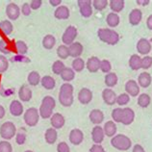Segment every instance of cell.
<instances>
[{
  "mask_svg": "<svg viewBox=\"0 0 152 152\" xmlns=\"http://www.w3.org/2000/svg\"><path fill=\"white\" fill-rule=\"evenodd\" d=\"M106 22H107V24L109 27L115 28L119 24V22H121V18H119L118 14L109 13L107 15V18H106Z\"/></svg>",
  "mask_w": 152,
  "mask_h": 152,
  "instance_id": "cell-31",
  "label": "cell"
},
{
  "mask_svg": "<svg viewBox=\"0 0 152 152\" xmlns=\"http://www.w3.org/2000/svg\"><path fill=\"white\" fill-rule=\"evenodd\" d=\"M9 69V61L4 55H0V73H4Z\"/></svg>",
  "mask_w": 152,
  "mask_h": 152,
  "instance_id": "cell-47",
  "label": "cell"
},
{
  "mask_svg": "<svg viewBox=\"0 0 152 152\" xmlns=\"http://www.w3.org/2000/svg\"><path fill=\"white\" fill-rule=\"evenodd\" d=\"M111 145L114 148L121 150V151H127L130 149L132 146V141L129 137L123 134H117L111 139Z\"/></svg>",
  "mask_w": 152,
  "mask_h": 152,
  "instance_id": "cell-2",
  "label": "cell"
},
{
  "mask_svg": "<svg viewBox=\"0 0 152 152\" xmlns=\"http://www.w3.org/2000/svg\"><path fill=\"white\" fill-rule=\"evenodd\" d=\"M104 82H105V85L111 89V88L115 87L118 84V75L115 74V72L107 73L105 75V78H104Z\"/></svg>",
  "mask_w": 152,
  "mask_h": 152,
  "instance_id": "cell-29",
  "label": "cell"
},
{
  "mask_svg": "<svg viewBox=\"0 0 152 152\" xmlns=\"http://www.w3.org/2000/svg\"><path fill=\"white\" fill-rule=\"evenodd\" d=\"M74 97L69 94H59V102L64 107H70L73 104Z\"/></svg>",
  "mask_w": 152,
  "mask_h": 152,
  "instance_id": "cell-35",
  "label": "cell"
},
{
  "mask_svg": "<svg viewBox=\"0 0 152 152\" xmlns=\"http://www.w3.org/2000/svg\"><path fill=\"white\" fill-rule=\"evenodd\" d=\"M122 112L123 108H115L112 111V118H113L114 122H121V118H122Z\"/></svg>",
  "mask_w": 152,
  "mask_h": 152,
  "instance_id": "cell-43",
  "label": "cell"
},
{
  "mask_svg": "<svg viewBox=\"0 0 152 152\" xmlns=\"http://www.w3.org/2000/svg\"><path fill=\"white\" fill-rule=\"evenodd\" d=\"M73 91H74V88L70 83H64L61 86V88H60L59 94L73 95Z\"/></svg>",
  "mask_w": 152,
  "mask_h": 152,
  "instance_id": "cell-41",
  "label": "cell"
},
{
  "mask_svg": "<svg viewBox=\"0 0 152 152\" xmlns=\"http://www.w3.org/2000/svg\"><path fill=\"white\" fill-rule=\"evenodd\" d=\"M41 75H39V73L38 72V71H31V72L28 74L27 76V82L29 83L30 86H38L39 83H41Z\"/></svg>",
  "mask_w": 152,
  "mask_h": 152,
  "instance_id": "cell-30",
  "label": "cell"
},
{
  "mask_svg": "<svg viewBox=\"0 0 152 152\" xmlns=\"http://www.w3.org/2000/svg\"><path fill=\"white\" fill-rule=\"evenodd\" d=\"M15 142L18 145H24L26 142V134L24 132H18L15 135Z\"/></svg>",
  "mask_w": 152,
  "mask_h": 152,
  "instance_id": "cell-51",
  "label": "cell"
},
{
  "mask_svg": "<svg viewBox=\"0 0 152 152\" xmlns=\"http://www.w3.org/2000/svg\"><path fill=\"white\" fill-rule=\"evenodd\" d=\"M50 123L52 128L54 129H61V128L64 127L66 123V119L64 118V115L60 113H55L52 115V117L50 118Z\"/></svg>",
  "mask_w": 152,
  "mask_h": 152,
  "instance_id": "cell-16",
  "label": "cell"
},
{
  "mask_svg": "<svg viewBox=\"0 0 152 152\" xmlns=\"http://www.w3.org/2000/svg\"><path fill=\"white\" fill-rule=\"evenodd\" d=\"M39 117H42V118H50L53 115V110L51 108L47 107L45 105H42L39 106Z\"/></svg>",
  "mask_w": 152,
  "mask_h": 152,
  "instance_id": "cell-39",
  "label": "cell"
},
{
  "mask_svg": "<svg viewBox=\"0 0 152 152\" xmlns=\"http://www.w3.org/2000/svg\"><path fill=\"white\" fill-rule=\"evenodd\" d=\"M24 152H34V151H32V150H26V151H24Z\"/></svg>",
  "mask_w": 152,
  "mask_h": 152,
  "instance_id": "cell-62",
  "label": "cell"
},
{
  "mask_svg": "<svg viewBox=\"0 0 152 152\" xmlns=\"http://www.w3.org/2000/svg\"><path fill=\"white\" fill-rule=\"evenodd\" d=\"M10 113L14 117H19L21 115L22 113H24V109H23V105L22 103L19 101V100H13L10 104Z\"/></svg>",
  "mask_w": 152,
  "mask_h": 152,
  "instance_id": "cell-20",
  "label": "cell"
},
{
  "mask_svg": "<svg viewBox=\"0 0 152 152\" xmlns=\"http://www.w3.org/2000/svg\"><path fill=\"white\" fill-rule=\"evenodd\" d=\"M104 138H105V134H104L103 127H101L100 125H95L93 128V130H91V139H93V142L95 145H100L104 141Z\"/></svg>",
  "mask_w": 152,
  "mask_h": 152,
  "instance_id": "cell-13",
  "label": "cell"
},
{
  "mask_svg": "<svg viewBox=\"0 0 152 152\" xmlns=\"http://www.w3.org/2000/svg\"><path fill=\"white\" fill-rule=\"evenodd\" d=\"M146 26L149 30L152 31V15H150L146 19Z\"/></svg>",
  "mask_w": 152,
  "mask_h": 152,
  "instance_id": "cell-59",
  "label": "cell"
},
{
  "mask_svg": "<svg viewBox=\"0 0 152 152\" xmlns=\"http://www.w3.org/2000/svg\"><path fill=\"white\" fill-rule=\"evenodd\" d=\"M142 19V11L136 8V9H133L129 14V23L131 25L136 26L139 25L141 23Z\"/></svg>",
  "mask_w": 152,
  "mask_h": 152,
  "instance_id": "cell-19",
  "label": "cell"
},
{
  "mask_svg": "<svg viewBox=\"0 0 152 152\" xmlns=\"http://www.w3.org/2000/svg\"><path fill=\"white\" fill-rule=\"evenodd\" d=\"M69 15H70L69 9L66 6L64 5L59 6L54 12V17L57 19H60V20H66V19L69 18Z\"/></svg>",
  "mask_w": 152,
  "mask_h": 152,
  "instance_id": "cell-21",
  "label": "cell"
},
{
  "mask_svg": "<svg viewBox=\"0 0 152 152\" xmlns=\"http://www.w3.org/2000/svg\"><path fill=\"white\" fill-rule=\"evenodd\" d=\"M103 131L105 136L109 138H113L114 136L117 135V131H118V127L115 125V122L113 121H108L105 122V124L103 126Z\"/></svg>",
  "mask_w": 152,
  "mask_h": 152,
  "instance_id": "cell-22",
  "label": "cell"
},
{
  "mask_svg": "<svg viewBox=\"0 0 152 152\" xmlns=\"http://www.w3.org/2000/svg\"><path fill=\"white\" fill-rule=\"evenodd\" d=\"M78 35V31H77V28L73 25H69L66 27V29L64 32V34L62 36V41L63 43L65 45H70L71 43H73L76 37Z\"/></svg>",
  "mask_w": 152,
  "mask_h": 152,
  "instance_id": "cell-5",
  "label": "cell"
},
{
  "mask_svg": "<svg viewBox=\"0 0 152 152\" xmlns=\"http://www.w3.org/2000/svg\"><path fill=\"white\" fill-rule=\"evenodd\" d=\"M132 152H145V150L141 145H135Z\"/></svg>",
  "mask_w": 152,
  "mask_h": 152,
  "instance_id": "cell-57",
  "label": "cell"
},
{
  "mask_svg": "<svg viewBox=\"0 0 152 152\" xmlns=\"http://www.w3.org/2000/svg\"><path fill=\"white\" fill-rule=\"evenodd\" d=\"M152 66V57L151 56H145L142 58V69H148Z\"/></svg>",
  "mask_w": 152,
  "mask_h": 152,
  "instance_id": "cell-49",
  "label": "cell"
},
{
  "mask_svg": "<svg viewBox=\"0 0 152 152\" xmlns=\"http://www.w3.org/2000/svg\"><path fill=\"white\" fill-rule=\"evenodd\" d=\"M66 69V66L65 64H64L61 60H57V61H55L53 63V65H52V72L56 75H61V73L63 72V70Z\"/></svg>",
  "mask_w": 152,
  "mask_h": 152,
  "instance_id": "cell-38",
  "label": "cell"
},
{
  "mask_svg": "<svg viewBox=\"0 0 152 152\" xmlns=\"http://www.w3.org/2000/svg\"><path fill=\"white\" fill-rule=\"evenodd\" d=\"M0 52L3 54H9L11 52L9 47H8L7 42L4 39H0Z\"/></svg>",
  "mask_w": 152,
  "mask_h": 152,
  "instance_id": "cell-53",
  "label": "cell"
},
{
  "mask_svg": "<svg viewBox=\"0 0 152 152\" xmlns=\"http://www.w3.org/2000/svg\"><path fill=\"white\" fill-rule=\"evenodd\" d=\"M58 139V133L57 130L54 129V128H48L45 133V142L48 143V145H53L56 142Z\"/></svg>",
  "mask_w": 152,
  "mask_h": 152,
  "instance_id": "cell-25",
  "label": "cell"
},
{
  "mask_svg": "<svg viewBox=\"0 0 152 152\" xmlns=\"http://www.w3.org/2000/svg\"><path fill=\"white\" fill-rule=\"evenodd\" d=\"M42 0H32L30 2V7L32 10H38L42 7Z\"/></svg>",
  "mask_w": 152,
  "mask_h": 152,
  "instance_id": "cell-55",
  "label": "cell"
},
{
  "mask_svg": "<svg viewBox=\"0 0 152 152\" xmlns=\"http://www.w3.org/2000/svg\"><path fill=\"white\" fill-rule=\"evenodd\" d=\"M57 152H70V148L66 142H61L57 145Z\"/></svg>",
  "mask_w": 152,
  "mask_h": 152,
  "instance_id": "cell-52",
  "label": "cell"
},
{
  "mask_svg": "<svg viewBox=\"0 0 152 152\" xmlns=\"http://www.w3.org/2000/svg\"><path fill=\"white\" fill-rule=\"evenodd\" d=\"M41 84H42V86L45 88V90H53L55 86H56V81H55V79L52 77V76L50 75H45V76H43V77L42 78L41 80Z\"/></svg>",
  "mask_w": 152,
  "mask_h": 152,
  "instance_id": "cell-27",
  "label": "cell"
},
{
  "mask_svg": "<svg viewBox=\"0 0 152 152\" xmlns=\"http://www.w3.org/2000/svg\"><path fill=\"white\" fill-rule=\"evenodd\" d=\"M151 82H152V77L151 75L145 71V72H142L141 74L139 75V78H138V84L140 87L142 88H148L151 85Z\"/></svg>",
  "mask_w": 152,
  "mask_h": 152,
  "instance_id": "cell-24",
  "label": "cell"
},
{
  "mask_svg": "<svg viewBox=\"0 0 152 152\" xmlns=\"http://www.w3.org/2000/svg\"><path fill=\"white\" fill-rule=\"evenodd\" d=\"M20 11H21V13H22L23 15H26V17H27V15H30L31 11H32L31 7H30V4L29 3H24L22 5Z\"/></svg>",
  "mask_w": 152,
  "mask_h": 152,
  "instance_id": "cell-54",
  "label": "cell"
},
{
  "mask_svg": "<svg viewBox=\"0 0 152 152\" xmlns=\"http://www.w3.org/2000/svg\"><path fill=\"white\" fill-rule=\"evenodd\" d=\"M70 143H72L73 145H81L84 141V133L82 130L78 129V128H74L70 131L69 136Z\"/></svg>",
  "mask_w": 152,
  "mask_h": 152,
  "instance_id": "cell-11",
  "label": "cell"
},
{
  "mask_svg": "<svg viewBox=\"0 0 152 152\" xmlns=\"http://www.w3.org/2000/svg\"><path fill=\"white\" fill-rule=\"evenodd\" d=\"M125 91L126 94L132 97H136L140 94V86L137 81L131 79L128 80L125 84Z\"/></svg>",
  "mask_w": 152,
  "mask_h": 152,
  "instance_id": "cell-9",
  "label": "cell"
},
{
  "mask_svg": "<svg viewBox=\"0 0 152 152\" xmlns=\"http://www.w3.org/2000/svg\"><path fill=\"white\" fill-rule=\"evenodd\" d=\"M135 119V112L133 109L129 107L123 108L122 112V118H121V123L123 125H130L133 123Z\"/></svg>",
  "mask_w": 152,
  "mask_h": 152,
  "instance_id": "cell-15",
  "label": "cell"
},
{
  "mask_svg": "<svg viewBox=\"0 0 152 152\" xmlns=\"http://www.w3.org/2000/svg\"><path fill=\"white\" fill-rule=\"evenodd\" d=\"M151 98L148 94H142L139 95L138 97V105L141 108H147L150 105Z\"/></svg>",
  "mask_w": 152,
  "mask_h": 152,
  "instance_id": "cell-37",
  "label": "cell"
},
{
  "mask_svg": "<svg viewBox=\"0 0 152 152\" xmlns=\"http://www.w3.org/2000/svg\"><path fill=\"white\" fill-rule=\"evenodd\" d=\"M89 118L91 123H94L95 125H99L104 121V114L99 109H94L90 112Z\"/></svg>",
  "mask_w": 152,
  "mask_h": 152,
  "instance_id": "cell-18",
  "label": "cell"
},
{
  "mask_svg": "<svg viewBox=\"0 0 152 152\" xmlns=\"http://www.w3.org/2000/svg\"><path fill=\"white\" fill-rule=\"evenodd\" d=\"M129 101H130V96L126 93L121 94L119 95H118V97H117V103L119 106L127 105V104L129 103Z\"/></svg>",
  "mask_w": 152,
  "mask_h": 152,
  "instance_id": "cell-46",
  "label": "cell"
},
{
  "mask_svg": "<svg viewBox=\"0 0 152 152\" xmlns=\"http://www.w3.org/2000/svg\"><path fill=\"white\" fill-rule=\"evenodd\" d=\"M21 14L20 8L18 7V4L10 3L6 7V15L10 20H17Z\"/></svg>",
  "mask_w": 152,
  "mask_h": 152,
  "instance_id": "cell-7",
  "label": "cell"
},
{
  "mask_svg": "<svg viewBox=\"0 0 152 152\" xmlns=\"http://www.w3.org/2000/svg\"><path fill=\"white\" fill-rule=\"evenodd\" d=\"M129 66L132 70H139L142 69V58L138 54H133L129 59Z\"/></svg>",
  "mask_w": 152,
  "mask_h": 152,
  "instance_id": "cell-28",
  "label": "cell"
},
{
  "mask_svg": "<svg viewBox=\"0 0 152 152\" xmlns=\"http://www.w3.org/2000/svg\"><path fill=\"white\" fill-rule=\"evenodd\" d=\"M17 135V127L12 121H6L0 126V137L4 141L12 140Z\"/></svg>",
  "mask_w": 152,
  "mask_h": 152,
  "instance_id": "cell-3",
  "label": "cell"
},
{
  "mask_svg": "<svg viewBox=\"0 0 152 152\" xmlns=\"http://www.w3.org/2000/svg\"><path fill=\"white\" fill-rule=\"evenodd\" d=\"M91 4H93V7L95 10L103 11L108 5H109V1H107V0H94V1L91 2Z\"/></svg>",
  "mask_w": 152,
  "mask_h": 152,
  "instance_id": "cell-42",
  "label": "cell"
},
{
  "mask_svg": "<svg viewBox=\"0 0 152 152\" xmlns=\"http://www.w3.org/2000/svg\"><path fill=\"white\" fill-rule=\"evenodd\" d=\"M97 36L101 42L109 45H115L119 42V35L118 32L111 28H99Z\"/></svg>",
  "mask_w": 152,
  "mask_h": 152,
  "instance_id": "cell-1",
  "label": "cell"
},
{
  "mask_svg": "<svg viewBox=\"0 0 152 152\" xmlns=\"http://www.w3.org/2000/svg\"><path fill=\"white\" fill-rule=\"evenodd\" d=\"M18 97L22 102L30 101L32 98V90L26 85L21 86L18 91Z\"/></svg>",
  "mask_w": 152,
  "mask_h": 152,
  "instance_id": "cell-23",
  "label": "cell"
},
{
  "mask_svg": "<svg viewBox=\"0 0 152 152\" xmlns=\"http://www.w3.org/2000/svg\"><path fill=\"white\" fill-rule=\"evenodd\" d=\"M90 152H106L101 145H94L90 148Z\"/></svg>",
  "mask_w": 152,
  "mask_h": 152,
  "instance_id": "cell-56",
  "label": "cell"
},
{
  "mask_svg": "<svg viewBox=\"0 0 152 152\" xmlns=\"http://www.w3.org/2000/svg\"><path fill=\"white\" fill-rule=\"evenodd\" d=\"M112 69V65L108 60H101L100 62V70L104 73H110Z\"/></svg>",
  "mask_w": 152,
  "mask_h": 152,
  "instance_id": "cell-48",
  "label": "cell"
},
{
  "mask_svg": "<svg viewBox=\"0 0 152 152\" xmlns=\"http://www.w3.org/2000/svg\"><path fill=\"white\" fill-rule=\"evenodd\" d=\"M78 100L83 105H88L93 100V91L88 88H83L78 93Z\"/></svg>",
  "mask_w": 152,
  "mask_h": 152,
  "instance_id": "cell-10",
  "label": "cell"
},
{
  "mask_svg": "<svg viewBox=\"0 0 152 152\" xmlns=\"http://www.w3.org/2000/svg\"><path fill=\"white\" fill-rule=\"evenodd\" d=\"M149 0H137L136 3L138 4V5H141V6H147L149 4Z\"/></svg>",
  "mask_w": 152,
  "mask_h": 152,
  "instance_id": "cell-60",
  "label": "cell"
},
{
  "mask_svg": "<svg viewBox=\"0 0 152 152\" xmlns=\"http://www.w3.org/2000/svg\"><path fill=\"white\" fill-rule=\"evenodd\" d=\"M80 14L84 18H90L93 15V4L90 0H78L77 1Z\"/></svg>",
  "mask_w": 152,
  "mask_h": 152,
  "instance_id": "cell-6",
  "label": "cell"
},
{
  "mask_svg": "<svg viewBox=\"0 0 152 152\" xmlns=\"http://www.w3.org/2000/svg\"><path fill=\"white\" fill-rule=\"evenodd\" d=\"M42 105H45L47 107L51 108L52 110H54L55 107H56V101H55V99L52 97V96H50V95H46L45 97H43L42 100Z\"/></svg>",
  "mask_w": 152,
  "mask_h": 152,
  "instance_id": "cell-45",
  "label": "cell"
},
{
  "mask_svg": "<svg viewBox=\"0 0 152 152\" xmlns=\"http://www.w3.org/2000/svg\"><path fill=\"white\" fill-rule=\"evenodd\" d=\"M61 78L66 83H69L75 78V71L71 67H66L61 73Z\"/></svg>",
  "mask_w": 152,
  "mask_h": 152,
  "instance_id": "cell-33",
  "label": "cell"
},
{
  "mask_svg": "<svg viewBox=\"0 0 152 152\" xmlns=\"http://www.w3.org/2000/svg\"><path fill=\"white\" fill-rule=\"evenodd\" d=\"M49 4L51 6H53V7H59V6H61V4H62V0H49Z\"/></svg>",
  "mask_w": 152,
  "mask_h": 152,
  "instance_id": "cell-58",
  "label": "cell"
},
{
  "mask_svg": "<svg viewBox=\"0 0 152 152\" xmlns=\"http://www.w3.org/2000/svg\"><path fill=\"white\" fill-rule=\"evenodd\" d=\"M0 152H13V146L8 141L0 142Z\"/></svg>",
  "mask_w": 152,
  "mask_h": 152,
  "instance_id": "cell-50",
  "label": "cell"
},
{
  "mask_svg": "<svg viewBox=\"0 0 152 152\" xmlns=\"http://www.w3.org/2000/svg\"><path fill=\"white\" fill-rule=\"evenodd\" d=\"M86 67V63L84 62L82 58H76L71 63V69L75 72H81V71Z\"/></svg>",
  "mask_w": 152,
  "mask_h": 152,
  "instance_id": "cell-36",
  "label": "cell"
},
{
  "mask_svg": "<svg viewBox=\"0 0 152 152\" xmlns=\"http://www.w3.org/2000/svg\"><path fill=\"white\" fill-rule=\"evenodd\" d=\"M57 55L61 60H66L69 58V46L65 45H61L57 48Z\"/></svg>",
  "mask_w": 152,
  "mask_h": 152,
  "instance_id": "cell-40",
  "label": "cell"
},
{
  "mask_svg": "<svg viewBox=\"0 0 152 152\" xmlns=\"http://www.w3.org/2000/svg\"><path fill=\"white\" fill-rule=\"evenodd\" d=\"M5 114H6L5 108H4L2 105H0V119H2L4 117H5Z\"/></svg>",
  "mask_w": 152,
  "mask_h": 152,
  "instance_id": "cell-61",
  "label": "cell"
},
{
  "mask_svg": "<svg viewBox=\"0 0 152 152\" xmlns=\"http://www.w3.org/2000/svg\"><path fill=\"white\" fill-rule=\"evenodd\" d=\"M56 45V39L53 35H46L45 38L42 39V46L43 48L47 50L52 49Z\"/></svg>",
  "mask_w": 152,
  "mask_h": 152,
  "instance_id": "cell-32",
  "label": "cell"
},
{
  "mask_svg": "<svg viewBox=\"0 0 152 152\" xmlns=\"http://www.w3.org/2000/svg\"><path fill=\"white\" fill-rule=\"evenodd\" d=\"M0 30L3 32L4 35H6V36L11 35L14 31L13 23L10 20H2L0 22Z\"/></svg>",
  "mask_w": 152,
  "mask_h": 152,
  "instance_id": "cell-34",
  "label": "cell"
},
{
  "mask_svg": "<svg viewBox=\"0 0 152 152\" xmlns=\"http://www.w3.org/2000/svg\"><path fill=\"white\" fill-rule=\"evenodd\" d=\"M23 119L25 124L28 126L34 127L37 125L39 121V113L37 108H28L23 114Z\"/></svg>",
  "mask_w": 152,
  "mask_h": 152,
  "instance_id": "cell-4",
  "label": "cell"
},
{
  "mask_svg": "<svg viewBox=\"0 0 152 152\" xmlns=\"http://www.w3.org/2000/svg\"><path fill=\"white\" fill-rule=\"evenodd\" d=\"M100 62L101 60H99L98 57L96 56H91L86 63V67L87 69L91 73H95L100 69Z\"/></svg>",
  "mask_w": 152,
  "mask_h": 152,
  "instance_id": "cell-14",
  "label": "cell"
},
{
  "mask_svg": "<svg viewBox=\"0 0 152 152\" xmlns=\"http://www.w3.org/2000/svg\"><path fill=\"white\" fill-rule=\"evenodd\" d=\"M83 50H84V46L82 45L81 42H74L69 46V56L74 59L80 58V56L83 53Z\"/></svg>",
  "mask_w": 152,
  "mask_h": 152,
  "instance_id": "cell-17",
  "label": "cell"
},
{
  "mask_svg": "<svg viewBox=\"0 0 152 152\" xmlns=\"http://www.w3.org/2000/svg\"><path fill=\"white\" fill-rule=\"evenodd\" d=\"M125 2L123 0H111L109 1V6L110 9L112 10V13L118 14L124 9Z\"/></svg>",
  "mask_w": 152,
  "mask_h": 152,
  "instance_id": "cell-26",
  "label": "cell"
},
{
  "mask_svg": "<svg viewBox=\"0 0 152 152\" xmlns=\"http://www.w3.org/2000/svg\"><path fill=\"white\" fill-rule=\"evenodd\" d=\"M15 48H17L18 53L20 55H25L28 52V46L23 41H18L15 42Z\"/></svg>",
  "mask_w": 152,
  "mask_h": 152,
  "instance_id": "cell-44",
  "label": "cell"
},
{
  "mask_svg": "<svg viewBox=\"0 0 152 152\" xmlns=\"http://www.w3.org/2000/svg\"><path fill=\"white\" fill-rule=\"evenodd\" d=\"M136 48H137V51L141 55L147 56L151 52L152 45H151V43L148 39L142 38L138 41L137 45H136Z\"/></svg>",
  "mask_w": 152,
  "mask_h": 152,
  "instance_id": "cell-8",
  "label": "cell"
},
{
  "mask_svg": "<svg viewBox=\"0 0 152 152\" xmlns=\"http://www.w3.org/2000/svg\"><path fill=\"white\" fill-rule=\"evenodd\" d=\"M117 97H118L117 94L112 89H110V88H107V89L103 90L102 91L103 101L109 106L115 105V103H117Z\"/></svg>",
  "mask_w": 152,
  "mask_h": 152,
  "instance_id": "cell-12",
  "label": "cell"
}]
</instances>
